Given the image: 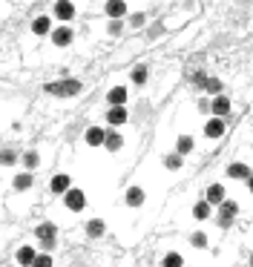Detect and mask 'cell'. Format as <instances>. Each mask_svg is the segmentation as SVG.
Segmentation results:
<instances>
[{"mask_svg": "<svg viewBox=\"0 0 253 267\" xmlns=\"http://www.w3.org/2000/svg\"><path fill=\"white\" fill-rule=\"evenodd\" d=\"M164 167H167V169H179V167H181V155H179V152H176V155H167V158H164Z\"/></svg>", "mask_w": 253, "mask_h": 267, "instance_id": "26", "label": "cell"}, {"mask_svg": "<svg viewBox=\"0 0 253 267\" xmlns=\"http://www.w3.org/2000/svg\"><path fill=\"white\" fill-rule=\"evenodd\" d=\"M141 23H144V15H133V26H135V29H138Z\"/></svg>", "mask_w": 253, "mask_h": 267, "instance_id": "33", "label": "cell"}, {"mask_svg": "<svg viewBox=\"0 0 253 267\" xmlns=\"http://www.w3.org/2000/svg\"><path fill=\"white\" fill-rule=\"evenodd\" d=\"M35 233H37V238H40L43 250H52V247H55V235H58V227H55L52 221H43L40 227H35Z\"/></svg>", "mask_w": 253, "mask_h": 267, "instance_id": "2", "label": "cell"}, {"mask_svg": "<svg viewBox=\"0 0 253 267\" xmlns=\"http://www.w3.org/2000/svg\"><path fill=\"white\" fill-rule=\"evenodd\" d=\"M32 267H52V256H46V253H43V256H37Z\"/></svg>", "mask_w": 253, "mask_h": 267, "instance_id": "29", "label": "cell"}, {"mask_svg": "<svg viewBox=\"0 0 253 267\" xmlns=\"http://www.w3.org/2000/svg\"><path fill=\"white\" fill-rule=\"evenodd\" d=\"M72 15H75V6L69 0H58L55 3V17L58 20H72Z\"/></svg>", "mask_w": 253, "mask_h": 267, "instance_id": "9", "label": "cell"}, {"mask_svg": "<svg viewBox=\"0 0 253 267\" xmlns=\"http://www.w3.org/2000/svg\"><path fill=\"white\" fill-rule=\"evenodd\" d=\"M127 98H130V89H124V86H115V89H109V95H107L109 106H124V103H127Z\"/></svg>", "mask_w": 253, "mask_h": 267, "instance_id": "6", "label": "cell"}, {"mask_svg": "<svg viewBox=\"0 0 253 267\" xmlns=\"http://www.w3.org/2000/svg\"><path fill=\"white\" fill-rule=\"evenodd\" d=\"M35 259H37V253H35L32 247H20V250H17V265L32 267V265H35Z\"/></svg>", "mask_w": 253, "mask_h": 267, "instance_id": "16", "label": "cell"}, {"mask_svg": "<svg viewBox=\"0 0 253 267\" xmlns=\"http://www.w3.org/2000/svg\"><path fill=\"white\" fill-rule=\"evenodd\" d=\"M15 161H17V158H15V152H12V150L3 152V164H15Z\"/></svg>", "mask_w": 253, "mask_h": 267, "instance_id": "31", "label": "cell"}, {"mask_svg": "<svg viewBox=\"0 0 253 267\" xmlns=\"http://www.w3.org/2000/svg\"><path fill=\"white\" fill-rule=\"evenodd\" d=\"M127 204H130V207H141V204H144V190H141V187H130V190H127Z\"/></svg>", "mask_w": 253, "mask_h": 267, "instance_id": "17", "label": "cell"}, {"mask_svg": "<svg viewBox=\"0 0 253 267\" xmlns=\"http://www.w3.org/2000/svg\"><path fill=\"white\" fill-rule=\"evenodd\" d=\"M210 95H221V81L219 78H207V86H204Z\"/></svg>", "mask_w": 253, "mask_h": 267, "instance_id": "24", "label": "cell"}, {"mask_svg": "<svg viewBox=\"0 0 253 267\" xmlns=\"http://www.w3.org/2000/svg\"><path fill=\"white\" fill-rule=\"evenodd\" d=\"M107 15L112 17V20H121V17L127 15V3L124 0H109L107 3Z\"/></svg>", "mask_w": 253, "mask_h": 267, "instance_id": "11", "label": "cell"}, {"mask_svg": "<svg viewBox=\"0 0 253 267\" xmlns=\"http://www.w3.org/2000/svg\"><path fill=\"white\" fill-rule=\"evenodd\" d=\"M251 267H253V256H251Z\"/></svg>", "mask_w": 253, "mask_h": 267, "instance_id": "35", "label": "cell"}, {"mask_svg": "<svg viewBox=\"0 0 253 267\" xmlns=\"http://www.w3.org/2000/svg\"><path fill=\"white\" fill-rule=\"evenodd\" d=\"M121 144H124V138H121L118 133H115V130H112V133H107V150H121Z\"/></svg>", "mask_w": 253, "mask_h": 267, "instance_id": "19", "label": "cell"}, {"mask_svg": "<svg viewBox=\"0 0 253 267\" xmlns=\"http://www.w3.org/2000/svg\"><path fill=\"white\" fill-rule=\"evenodd\" d=\"M29 187H32V175H29V172L15 175V190H29Z\"/></svg>", "mask_w": 253, "mask_h": 267, "instance_id": "21", "label": "cell"}, {"mask_svg": "<svg viewBox=\"0 0 253 267\" xmlns=\"http://www.w3.org/2000/svg\"><path fill=\"white\" fill-rule=\"evenodd\" d=\"M161 265H164V267H184V259H181L179 253H167Z\"/></svg>", "mask_w": 253, "mask_h": 267, "instance_id": "22", "label": "cell"}, {"mask_svg": "<svg viewBox=\"0 0 253 267\" xmlns=\"http://www.w3.org/2000/svg\"><path fill=\"white\" fill-rule=\"evenodd\" d=\"M37 161H40V158H37V152H26V155H23V164H26L29 169L37 167Z\"/></svg>", "mask_w": 253, "mask_h": 267, "instance_id": "28", "label": "cell"}, {"mask_svg": "<svg viewBox=\"0 0 253 267\" xmlns=\"http://www.w3.org/2000/svg\"><path fill=\"white\" fill-rule=\"evenodd\" d=\"M210 112H213L216 118H224L227 112H230V100L224 98V95H216L213 103H210Z\"/></svg>", "mask_w": 253, "mask_h": 267, "instance_id": "7", "label": "cell"}, {"mask_svg": "<svg viewBox=\"0 0 253 267\" xmlns=\"http://www.w3.org/2000/svg\"><path fill=\"white\" fill-rule=\"evenodd\" d=\"M104 227H107V224H104L101 218H92V221L86 224V233L92 235V238H98V235H104Z\"/></svg>", "mask_w": 253, "mask_h": 267, "instance_id": "18", "label": "cell"}, {"mask_svg": "<svg viewBox=\"0 0 253 267\" xmlns=\"http://www.w3.org/2000/svg\"><path fill=\"white\" fill-rule=\"evenodd\" d=\"M127 118H130V115H127V109H124V106H109V112H107V121H109L112 127H121Z\"/></svg>", "mask_w": 253, "mask_h": 267, "instance_id": "12", "label": "cell"}, {"mask_svg": "<svg viewBox=\"0 0 253 267\" xmlns=\"http://www.w3.org/2000/svg\"><path fill=\"white\" fill-rule=\"evenodd\" d=\"M207 201H210V204H224V187H221V184H210V187H207Z\"/></svg>", "mask_w": 253, "mask_h": 267, "instance_id": "13", "label": "cell"}, {"mask_svg": "<svg viewBox=\"0 0 253 267\" xmlns=\"http://www.w3.org/2000/svg\"><path fill=\"white\" fill-rule=\"evenodd\" d=\"M193 216L199 218V221H202V218H207V216H210V201H199V204L193 207Z\"/></svg>", "mask_w": 253, "mask_h": 267, "instance_id": "20", "label": "cell"}, {"mask_svg": "<svg viewBox=\"0 0 253 267\" xmlns=\"http://www.w3.org/2000/svg\"><path fill=\"white\" fill-rule=\"evenodd\" d=\"M147 81V69L144 67H135V72H133V84H144Z\"/></svg>", "mask_w": 253, "mask_h": 267, "instance_id": "27", "label": "cell"}, {"mask_svg": "<svg viewBox=\"0 0 253 267\" xmlns=\"http://www.w3.org/2000/svg\"><path fill=\"white\" fill-rule=\"evenodd\" d=\"M190 150H193V138L181 135V138H179V155H187Z\"/></svg>", "mask_w": 253, "mask_h": 267, "instance_id": "25", "label": "cell"}, {"mask_svg": "<svg viewBox=\"0 0 253 267\" xmlns=\"http://www.w3.org/2000/svg\"><path fill=\"white\" fill-rule=\"evenodd\" d=\"M190 241H193L196 247H204V244H207V235H204V233H193V235H190Z\"/></svg>", "mask_w": 253, "mask_h": 267, "instance_id": "30", "label": "cell"}, {"mask_svg": "<svg viewBox=\"0 0 253 267\" xmlns=\"http://www.w3.org/2000/svg\"><path fill=\"white\" fill-rule=\"evenodd\" d=\"M52 43H55V46H69V43H72V29H67V26L52 29Z\"/></svg>", "mask_w": 253, "mask_h": 267, "instance_id": "5", "label": "cell"}, {"mask_svg": "<svg viewBox=\"0 0 253 267\" xmlns=\"http://www.w3.org/2000/svg\"><path fill=\"white\" fill-rule=\"evenodd\" d=\"M236 216H239L236 201H224V204H219V227H230Z\"/></svg>", "mask_w": 253, "mask_h": 267, "instance_id": "3", "label": "cell"}, {"mask_svg": "<svg viewBox=\"0 0 253 267\" xmlns=\"http://www.w3.org/2000/svg\"><path fill=\"white\" fill-rule=\"evenodd\" d=\"M109 32H112V34L121 32V20H112V23H109Z\"/></svg>", "mask_w": 253, "mask_h": 267, "instance_id": "32", "label": "cell"}, {"mask_svg": "<svg viewBox=\"0 0 253 267\" xmlns=\"http://www.w3.org/2000/svg\"><path fill=\"white\" fill-rule=\"evenodd\" d=\"M69 181H72V178H69V175H64V172H61V175H55V178H52V193H69V190H72V187H69Z\"/></svg>", "mask_w": 253, "mask_h": 267, "instance_id": "15", "label": "cell"}, {"mask_svg": "<svg viewBox=\"0 0 253 267\" xmlns=\"http://www.w3.org/2000/svg\"><path fill=\"white\" fill-rule=\"evenodd\" d=\"M86 144H89V147H101V144H107V133H104L101 127H89V130H86Z\"/></svg>", "mask_w": 253, "mask_h": 267, "instance_id": "8", "label": "cell"}, {"mask_svg": "<svg viewBox=\"0 0 253 267\" xmlns=\"http://www.w3.org/2000/svg\"><path fill=\"white\" fill-rule=\"evenodd\" d=\"M204 135H207V138H221V135H224V121H221V118H210L207 127H204Z\"/></svg>", "mask_w": 253, "mask_h": 267, "instance_id": "10", "label": "cell"}, {"mask_svg": "<svg viewBox=\"0 0 253 267\" xmlns=\"http://www.w3.org/2000/svg\"><path fill=\"white\" fill-rule=\"evenodd\" d=\"M32 32L35 34H46V32H49V17H37V20L32 23Z\"/></svg>", "mask_w": 253, "mask_h": 267, "instance_id": "23", "label": "cell"}, {"mask_svg": "<svg viewBox=\"0 0 253 267\" xmlns=\"http://www.w3.org/2000/svg\"><path fill=\"white\" fill-rule=\"evenodd\" d=\"M64 204H67L72 213H78V210H84L86 207V196L81 193V190H69V193H64Z\"/></svg>", "mask_w": 253, "mask_h": 267, "instance_id": "4", "label": "cell"}, {"mask_svg": "<svg viewBox=\"0 0 253 267\" xmlns=\"http://www.w3.org/2000/svg\"><path fill=\"white\" fill-rule=\"evenodd\" d=\"M84 86H81V81H58V84H49L46 86V92L49 95H61V98H72V95H78Z\"/></svg>", "mask_w": 253, "mask_h": 267, "instance_id": "1", "label": "cell"}, {"mask_svg": "<svg viewBox=\"0 0 253 267\" xmlns=\"http://www.w3.org/2000/svg\"><path fill=\"white\" fill-rule=\"evenodd\" d=\"M227 175H230V178H242V181H245V178H251V175H253V169L248 167V164H230V167H227Z\"/></svg>", "mask_w": 253, "mask_h": 267, "instance_id": "14", "label": "cell"}, {"mask_svg": "<svg viewBox=\"0 0 253 267\" xmlns=\"http://www.w3.org/2000/svg\"><path fill=\"white\" fill-rule=\"evenodd\" d=\"M248 187H251V193H253V175H251V178H248Z\"/></svg>", "mask_w": 253, "mask_h": 267, "instance_id": "34", "label": "cell"}]
</instances>
